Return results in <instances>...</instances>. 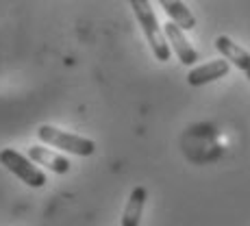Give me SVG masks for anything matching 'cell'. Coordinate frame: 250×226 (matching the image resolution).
<instances>
[{"instance_id": "1", "label": "cell", "mask_w": 250, "mask_h": 226, "mask_svg": "<svg viewBox=\"0 0 250 226\" xmlns=\"http://www.w3.org/2000/svg\"><path fill=\"white\" fill-rule=\"evenodd\" d=\"M128 2H131L133 13H135L148 44H150L152 55L157 57V61H167L172 55L170 46H167V37H166V33H163L159 20H157L155 11H152L150 2H148V0H128Z\"/></svg>"}, {"instance_id": "2", "label": "cell", "mask_w": 250, "mask_h": 226, "mask_svg": "<svg viewBox=\"0 0 250 226\" xmlns=\"http://www.w3.org/2000/svg\"><path fill=\"white\" fill-rule=\"evenodd\" d=\"M37 137L46 144V146H52V148H59L63 152H70V155H79V157H89L94 155L96 150V144L87 137H81V135H74V133H68V131H61L57 126H50V124H44L40 126L37 131Z\"/></svg>"}, {"instance_id": "3", "label": "cell", "mask_w": 250, "mask_h": 226, "mask_svg": "<svg viewBox=\"0 0 250 226\" xmlns=\"http://www.w3.org/2000/svg\"><path fill=\"white\" fill-rule=\"evenodd\" d=\"M0 165H4L11 174H16L22 183H26L28 187H44L46 185V174L40 167L33 165L31 159H26L13 148H2L0 150Z\"/></svg>"}, {"instance_id": "4", "label": "cell", "mask_w": 250, "mask_h": 226, "mask_svg": "<svg viewBox=\"0 0 250 226\" xmlns=\"http://www.w3.org/2000/svg\"><path fill=\"white\" fill-rule=\"evenodd\" d=\"M163 33H166L167 41L172 44V48H174L176 57H179V61L183 65H194L196 61H198V52H196L194 46L187 41L185 33H183V28L179 24H174L170 20L167 24H163Z\"/></svg>"}, {"instance_id": "5", "label": "cell", "mask_w": 250, "mask_h": 226, "mask_svg": "<svg viewBox=\"0 0 250 226\" xmlns=\"http://www.w3.org/2000/svg\"><path fill=\"white\" fill-rule=\"evenodd\" d=\"M230 70V61L227 59H213L205 65H198V68L189 70L187 74V83L191 87H200V85H207L211 81H218V79H224Z\"/></svg>"}, {"instance_id": "6", "label": "cell", "mask_w": 250, "mask_h": 226, "mask_svg": "<svg viewBox=\"0 0 250 226\" xmlns=\"http://www.w3.org/2000/svg\"><path fill=\"white\" fill-rule=\"evenodd\" d=\"M28 159H31L33 163H37V165H46L48 170L55 172V174H68L72 167L68 157L50 150L48 146H31L28 148Z\"/></svg>"}, {"instance_id": "7", "label": "cell", "mask_w": 250, "mask_h": 226, "mask_svg": "<svg viewBox=\"0 0 250 226\" xmlns=\"http://www.w3.org/2000/svg\"><path fill=\"white\" fill-rule=\"evenodd\" d=\"M215 48L222 52L224 59L230 61L235 68L242 70L244 74L248 76V81H250V52L248 50H244L239 44H235L229 35H220L218 40H215Z\"/></svg>"}, {"instance_id": "8", "label": "cell", "mask_w": 250, "mask_h": 226, "mask_svg": "<svg viewBox=\"0 0 250 226\" xmlns=\"http://www.w3.org/2000/svg\"><path fill=\"white\" fill-rule=\"evenodd\" d=\"M146 187L137 185L135 189L131 191V196H128V203L124 206V215H122V222L120 226H139L142 222V213H144V205H146Z\"/></svg>"}, {"instance_id": "9", "label": "cell", "mask_w": 250, "mask_h": 226, "mask_svg": "<svg viewBox=\"0 0 250 226\" xmlns=\"http://www.w3.org/2000/svg\"><path fill=\"white\" fill-rule=\"evenodd\" d=\"M159 4L166 9L167 18H170L174 24H179L183 31H191L196 26V18L189 9L185 7L183 0H159Z\"/></svg>"}]
</instances>
